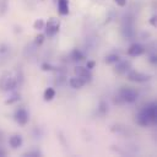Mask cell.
Masks as SVG:
<instances>
[{
  "label": "cell",
  "mask_w": 157,
  "mask_h": 157,
  "mask_svg": "<svg viewBox=\"0 0 157 157\" xmlns=\"http://www.w3.org/2000/svg\"><path fill=\"white\" fill-rule=\"evenodd\" d=\"M137 97H139V93L135 88L129 87V86H124L118 91V94L114 98V103L115 104L134 103V102H136Z\"/></svg>",
  "instance_id": "obj_1"
},
{
  "label": "cell",
  "mask_w": 157,
  "mask_h": 157,
  "mask_svg": "<svg viewBox=\"0 0 157 157\" xmlns=\"http://www.w3.org/2000/svg\"><path fill=\"white\" fill-rule=\"evenodd\" d=\"M121 32L123 36L126 39H132L135 36V20L132 15H126L123 18V25H121Z\"/></svg>",
  "instance_id": "obj_2"
},
{
  "label": "cell",
  "mask_w": 157,
  "mask_h": 157,
  "mask_svg": "<svg viewBox=\"0 0 157 157\" xmlns=\"http://www.w3.org/2000/svg\"><path fill=\"white\" fill-rule=\"evenodd\" d=\"M16 87H17V85H16L15 77H12V75L7 71L2 72V75L0 76V90L1 91H12Z\"/></svg>",
  "instance_id": "obj_3"
},
{
  "label": "cell",
  "mask_w": 157,
  "mask_h": 157,
  "mask_svg": "<svg viewBox=\"0 0 157 157\" xmlns=\"http://www.w3.org/2000/svg\"><path fill=\"white\" fill-rule=\"evenodd\" d=\"M142 110L146 114V117L148 118L151 125H155L156 121H157V107H156V103L155 102L148 103L146 107L142 108Z\"/></svg>",
  "instance_id": "obj_4"
},
{
  "label": "cell",
  "mask_w": 157,
  "mask_h": 157,
  "mask_svg": "<svg viewBox=\"0 0 157 157\" xmlns=\"http://www.w3.org/2000/svg\"><path fill=\"white\" fill-rule=\"evenodd\" d=\"M59 27H60V22L55 18H50L45 25V34L48 37H54L59 32Z\"/></svg>",
  "instance_id": "obj_5"
},
{
  "label": "cell",
  "mask_w": 157,
  "mask_h": 157,
  "mask_svg": "<svg viewBox=\"0 0 157 157\" xmlns=\"http://www.w3.org/2000/svg\"><path fill=\"white\" fill-rule=\"evenodd\" d=\"M128 78L130 81H134V82H146L151 78V76L147 74H144V72L135 71V70H129L128 71Z\"/></svg>",
  "instance_id": "obj_6"
},
{
  "label": "cell",
  "mask_w": 157,
  "mask_h": 157,
  "mask_svg": "<svg viewBox=\"0 0 157 157\" xmlns=\"http://www.w3.org/2000/svg\"><path fill=\"white\" fill-rule=\"evenodd\" d=\"M13 118H15L16 123L20 124V125H22V126L28 123V113H27V110L25 108L16 109V112L13 114Z\"/></svg>",
  "instance_id": "obj_7"
},
{
  "label": "cell",
  "mask_w": 157,
  "mask_h": 157,
  "mask_svg": "<svg viewBox=\"0 0 157 157\" xmlns=\"http://www.w3.org/2000/svg\"><path fill=\"white\" fill-rule=\"evenodd\" d=\"M75 74H76V76H78V77H81L82 80H85L86 82H90L91 80H92V74H91V71L87 69V67H83V66H77V67H75Z\"/></svg>",
  "instance_id": "obj_8"
},
{
  "label": "cell",
  "mask_w": 157,
  "mask_h": 157,
  "mask_svg": "<svg viewBox=\"0 0 157 157\" xmlns=\"http://www.w3.org/2000/svg\"><path fill=\"white\" fill-rule=\"evenodd\" d=\"M144 52H145L144 45H141V44H139V43L131 44V45L129 47V49H128V54H129L130 56H139V55H141Z\"/></svg>",
  "instance_id": "obj_9"
},
{
  "label": "cell",
  "mask_w": 157,
  "mask_h": 157,
  "mask_svg": "<svg viewBox=\"0 0 157 157\" xmlns=\"http://www.w3.org/2000/svg\"><path fill=\"white\" fill-rule=\"evenodd\" d=\"M131 67V63L130 61H126V60H123V61H118L117 66H115V72L117 74H126Z\"/></svg>",
  "instance_id": "obj_10"
},
{
  "label": "cell",
  "mask_w": 157,
  "mask_h": 157,
  "mask_svg": "<svg viewBox=\"0 0 157 157\" xmlns=\"http://www.w3.org/2000/svg\"><path fill=\"white\" fill-rule=\"evenodd\" d=\"M136 123H137L140 126H144V128H146V126H150V125H151V123H150L148 118L146 117V114L144 113V110H142V109H141V110L137 113V115H136Z\"/></svg>",
  "instance_id": "obj_11"
},
{
  "label": "cell",
  "mask_w": 157,
  "mask_h": 157,
  "mask_svg": "<svg viewBox=\"0 0 157 157\" xmlns=\"http://www.w3.org/2000/svg\"><path fill=\"white\" fill-rule=\"evenodd\" d=\"M58 2V11L60 15L65 16L69 13V0H55Z\"/></svg>",
  "instance_id": "obj_12"
},
{
  "label": "cell",
  "mask_w": 157,
  "mask_h": 157,
  "mask_svg": "<svg viewBox=\"0 0 157 157\" xmlns=\"http://www.w3.org/2000/svg\"><path fill=\"white\" fill-rule=\"evenodd\" d=\"M9 55H10V47L7 44L2 43L0 45V64L5 63L9 58Z\"/></svg>",
  "instance_id": "obj_13"
},
{
  "label": "cell",
  "mask_w": 157,
  "mask_h": 157,
  "mask_svg": "<svg viewBox=\"0 0 157 157\" xmlns=\"http://www.w3.org/2000/svg\"><path fill=\"white\" fill-rule=\"evenodd\" d=\"M22 142H23L22 136L18 135V134H15V135H12V136L9 139V144H10V146H11L12 148H18V147L22 145Z\"/></svg>",
  "instance_id": "obj_14"
},
{
  "label": "cell",
  "mask_w": 157,
  "mask_h": 157,
  "mask_svg": "<svg viewBox=\"0 0 157 157\" xmlns=\"http://www.w3.org/2000/svg\"><path fill=\"white\" fill-rule=\"evenodd\" d=\"M69 83H70V86L72 87V88H82L87 82L85 81V80H82L81 77H72V78H70V81H69Z\"/></svg>",
  "instance_id": "obj_15"
},
{
  "label": "cell",
  "mask_w": 157,
  "mask_h": 157,
  "mask_svg": "<svg viewBox=\"0 0 157 157\" xmlns=\"http://www.w3.org/2000/svg\"><path fill=\"white\" fill-rule=\"evenodd\" d=\"M37 48H38V47L34 44V42H33V43H31V44H28V45H26V48H25V50H23V55H25L26 58L32 56V55L36 53Z\"/></svg>",
  "instance_id": "obj_16"
},
{
  "label": "cell",
  "mask_w": 157,
  "mask_h": 157,
  "mask_svg": "<svg viewBox=\"0 0 157 157\" xmlns=\"http://www.w3.org/2000/svg\"><path fill=\"white\" fill-rule=\"evenodd\" d=\"M70 58H71L72 61H81V60H83L85 55H83V53L80 49H74L70 53Z\"/></svg>",
  "instance_id": "obj_17"
},
{
  "label": "cell",
  "mask_w": 157,
  "mask_h": 157,
  "mask_svg": "<svg viewBox=\"0 0 157 157\" xmlns=\"http://www.w3.org/2000/svg\"><path fill=\"white\" fill-rule=\"evenodd\" d=\"M97 113L101 117H104L108 113V104H107V102H104V101H101L99 102L98 108H97Z\"/></svg>",
  "instance_id": "obj_18"
},
{
  "label": "cell",
  "mask_w": 157,
  "mask_h": 157,
  "mask_svg": "<svg viewBox=\"0 0 157 157\" xmlns=\"http://www.w3.org/2000/svg\"><path fill=\"white\" fill-rule=\"evenodd\" d=\"M44 101H47V102H49V101H52L54 97H55V90L54 88H52V87H49V88H47L45 91H44Z\"/></svg>",
  "instance_id": "obj_19"
},
{
  "label": "cell",
  "mask_w": 157,
  "mask_h": 157,
  "mask_svg": "<svg viewBox=\"0 0 157 157\" xmlns=\"http://www.w3.org/2000/svg\"><path fill=\"white\" fill-rule=\"evenodd\" d=\"M15 80H16V85H17V87H21L22 86V83H23V71H22V69L20 67V69H17V72H16V77H15Z\"/></svg>",
  "instance_id": "obj_20"
},
{
  "label": "cell",
  "mask_w": 157,
  "mask_h": 157,
  "mask_svg": "<svg viewBox=\"0 0 157 157\" xmlns=\"http://www.w3.org/2000/svg\"><path fill=\"white\" fill-rule=\"evenodd\" d=\"M112 130L113 131H115V132H119V134H123V135H126L128 136V134L130 132L125 126H123V125H114L113 128H112Z\"/></svg>",
  "instance_id": "obj_21"
},
{
  "label": "cell",
  "mask_w": 157,
  "mask_h": 157,
  "mask_svg": "<svg viewBox=\"0 0 157 157\" xmlns=\"http://www.w3.org/2000/svg\"><path fill=\"white\" fill-rule=\"evenodd\" d=\"M119 61V55L118 54H109L105 56V63L107 64H114Z\"/></svg>",
  "instance_id": "obj_22"
},
{
  "label": "cell",
  "mask_w": 157,
  "mask_h": 157,
  "mask_svg": "<svg viewBox=\"0 0 157 157\" xmlns=\"http://www.w3.org/2000/svg\"><path fill=\"white\" fill-rule=\"evenodd\" d=\"M40 67H42L43 71H60V69H58V67H55V66H53L48 63H43Z\"/></svg>",
  "instance_id": "obj_23"
},
{
  "label": "cell",
  "mask_w": 157,
  "mask_h": 157,
  "mask_svg": "<svg viewBox=\"0 0 157 157\" xmlns=\"http://www.w3.org/2000/svg\"><path fill=\"white\" fill-rule=\"evenodd\" d=\"M23 156H25V157H39V156H42V152L38 151V150H33V151H27V152H25Z\"/></svg>",
  "instance_id": "obj_24"
},
{
  "label": "cell",
  "mask_w": 157,
  "mask_h": 157,
  "mask_svg": "<svg viewBox=\"0 0 157 157\" xmlns=\"http://www.w3.org/2000/svg\"><path fill=\"white\" fill-rule=\"evenodd\" d=\"M7 0H0V16H4L7 11Z\"/></svg>",
  "instance_id": "obj_25"
},
{
  "label": "cell",
  "mask_w": 157,
  "mask_h": 157,
  "mask_svg": "<svg viewBox=\"0 0 157 157\" xmlns=\"http://www.w3.org/2000/svg\"><path fill=\"white\" fill-rule=\"evenodd\" d=\"M17 101H20V94H18V93H15V94L11 96L5 103H6V104H12V103H15V102H17Z\"/></svg>",
  "instance_id": "obj_26"
},
{
  "label": "cell",
  "mask_w": 157,
  "mask_h": 157,
  "mask_svg": "<svg viewBox=\"0 0 157 157\" xmlns=\"http://www.w3.org/2000/svg\"><path fill=\"white\" fill-rule=\"evenodd\" d=\"M33 28H36V29H42V28H44V21L43 20H37V21H34V23H33Z\"/></svg>",
  "instance_id": "obj_27"
},
{
  "label": "cell",
  "mask_w": 157,
  "mask_h": 157,
  "mask_svg": "<svg viewBox=\"0 0 157 157\" xmlns=\"http://www.w3.org/2000/svg\"><path fill=\"white\" fill-rule=\"evenodd\" d=\"M43 42H44V34H38L36 37V39H34V44L37 47H40L43 44Z\"/></svg>",
  "instance_id": "obj_28"
},
{
  "label": "cell",
  "mask_w": 157,
  "mask_h": 157,
  "mask_svg": "<svg viewBox=\"0 0 157 157\" xmlns=\"http://www.w3.org/2000/svg\"><path fill=\"white\" fill-rule=\"evenodd\" d=\"M96 66V63L93 61V60H90V61H87V65H86V67L88 69V70H91V69H93Z\"/></svg>",
  "instance_id": "obj_29"
},
{
  "label": "cell",
  "mask_w": 157,
  "mask_h": 157,
  "mask_svg": "<svg viewBox=\"0 0 157 157\" xmlns=\"http://www.w3.org/2000/svg\"><path fill=\"white\" fill-rule=\"evenodd\" d=\"M150 61H151L152 64H156V63H157V56H156V53H152V54L150 55Z\"/></svg>",
  "instance_id": "obj_30"
},
{
  "label": "cell",
  "mask_w": 157,
  "mask_h": 157,
  "mask_svg": "<svg viewBox=\"0 0 157 157\" xmlns=\"http://www.w3.org/2000/svg\"><path fill=\"white\" fill-rule=\"evenodd\" d=\"M64 81H65V77H64V76H59V77H56L55 83H56V85H61Z\"/></svg>",
  "instance_id": "obj_31"
},
{
  "label": "cell",
  "mask_w": 157,
  "mask_h": 157,
  "mask_svg": "<svg viewBox=\"0 0 157 157\" xmlns=\"http://www.w3.org/2000/svg\"><path fill=\"white\" fill-rule=\"evenodd\" d=\"M115 2H117V5H119V6H125V4H126V0H114Z\"/></svg>",
  "instance_id": "obj_32"
},
{
  "label": "cell",
  "mask_w": 157,
  "mask_h": 157,
  "mask_svg": "<svg viewBox=\"0 0 157 157\" xmlns=\"http://www.w3.org/2000/svg\"><path fill=\"white\" fill-rule=\"evenodd\" d=\"M42 135V132H40V130L38 129V128H36L34 129V137H39Z\"/></svg>",
  "instance_id": "obj_33"
},
{
  "label": "cell",
  "mask_w": 157,
  "mask_h": 157,
  "mask_svg": "<svg viewBox=\"0 0 157 157\" xmlns=\"http://www.w3.org/2000/svg\"><path fill=\"white\" fill-rule=\"evenodd\" d=\"M4 156H6V151L0 146V157H4Z\"/></svg>",
  "instance_id": "obj_34"
},
{
  "label": "cell",
  "mask_w": 157,
  "mask_h": 157,
  "mask_svg": "<svg viewBox=\"0 0 157 157\" xmlns=\"http://www.w3.org/2000/svg\"><path fill=\"white\" fill-rule=\"evenodd\" d=\"M150 22H151L152 26H156V16H152L151 20H150Z\"/></svg>",
  "instance_id": "obj_35"
},
{
  "label": "cell",
  "mask_w": 157,
  "mask_h": 157,
  "mask_svg": "<svg viewBox=\"0 0 157 157\" xmlns=\"http://www.w3.org/2000/svg\"><path fill=\"white\" fill-rule=\"evenodd\" d=\"M2 140H4V132L0 130V144L2 142Z\"/></svg>",
  "instance_id": "obj_36"
}]
</instances>
